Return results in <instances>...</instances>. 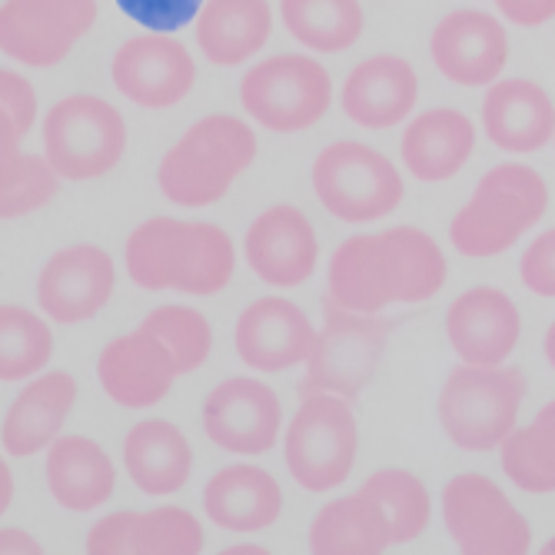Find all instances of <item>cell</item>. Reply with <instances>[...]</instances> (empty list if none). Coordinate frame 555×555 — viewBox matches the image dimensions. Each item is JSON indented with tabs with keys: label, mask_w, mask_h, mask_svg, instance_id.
<instances>
[{
	"label": "cell",
	"mask_w": 555,
	"mask_h": 555,
	"mask_svg": "<svg viewBox=\"0 0 555 555\" xmlns=\"http://www.w3.org/2000/svg\"><path fill=\"white\" fill-rule=\"evenodd\" d=\"M207 545L199 519L180 506L114 513L87 535L90 555H199Z\"/></svg>",
	"instance_id": "44dd1931"
},
{
	"label": "cell",
	"mask_w": 555,
	"mask_h": 555,
	"mask_svg": "<svg viewBox=\"0 0 555 555\" xmlns=\"http://www.w3.org/2000/svg\"><path fill=\"white\" fill-rule=\"evenodd\" d=\"M519 280L529 293L555 299V227L539 233L519 260Z\"/></svg>",
	"instance_id": "f35d334b"
},
{
	"label": "cell",
	"mask_w": 555,
	"mask_h": 555,
	"mask_svg": "<svg viewBox=\"0 0 555 555\" xmlns=\"http://www.w3.org/2000/svg\"><path fill=\"white\" fill-rule=\"evenodd\" d=\"M127 154V120L96 93L61 96L43 117V157L70 180L107 177Z\"/></svg>",
	"instance_id": "52a82bcc"
},
{
	"label": "cell",
	"mask_w": 555,
	"mask_h": 555,
	"mask_svg": "<svg viewBox=\"0 0 555 555\" xmlns=\"http://www.w3.org/2000/svg\"><path fill=\"white\" fill-rule=\"evenodd\" d=\"M492 4H495V8H499V4H506V0H492Z\"/></svg>",
	"instance_id": "bcb514c9"
},
{
	"label": "cell",
	"mask_w": 555,
	"mask_h": 555,
	"mask_svg": "<svg viewBox=\"0 0 555 555\" xmlns=\"http://www.w3.org/2000/svg\"><path fill=\"white\" fill-rule=\"evenodd\" d=\"M482 127L489 143L506 154H535L555 137V104L535 80L499 77L482 100Z\"/></svg>",
	"instance_id": "603a6c76"
},
{
	"label": "cell",
	"mask_w": 555,
	"mask_h": 555,
	"mask_svg": "<svg viewBox=\"0 0 555 555\" xmlns=\"http://www.w3.org/2000/svg\"><path fill=\"white\" fill-rule=\"evenodd\" d=\"M420 77L406 57L376 54L349 70L339 90L343 114L366 130H389L416 111Z\"/></svg>",
	"instance_id": "7402d4cb"
},
{
	"label": "cell",
	"mask_w": 555,
	"mask_h": 555,
	"mask_svg": "<svg viewBox=\"0 0 555 555\" xmlns=\"http://www.w3.org/2000/svg\"><path fill=\"white\" fill-rule=\"evenodd\" d=\"M180 370L167 343L137 326L100 349L96 379L107 399L124 410H154L170 396Z\"/></svg>",
	"instance_id": "e0dca14e"
},
{
	"label": "cell",
	"mask_w": 555,
	"mask_h": 555,
	"mask_svg": "<svg viewBox=\"0 0 555 555\" xmlns=\"http://www.w3.org/2000/svg\"><path fill=\"white\" fill-rule=\"evenodd\" d=\"M146 333H154L160 343H167V349L173 352L177 370L180 376L196 373L210 360V349H214V326L210 320L193 310V307H157L154 313H146L140 323Z\"/></svg>",
	"instance_id": "d590c367"
},
{
	"label": "cell",
	"mask_w": 555,
	"mask_h": 555,
	"mask_svg": "<svg viewBox=\"0 0 555 555\" xmlns=\"http://www.w3.org/2000/svg\"><path fill=\"white\" fill-rule=\"evenodd\" d=\"M111 80L130 104L143 111H167L196 87V64L186 43L173 34L146 30L120 43L111 61Z\"/></svg>",
	"instance_id": "4fadbf2b"
},
{
	"label": "cell",
	"mask_w": 555,
	"mask_h": 555,
	"mask_svg": "<svg viewBox=\"0 0 555 555\" xmlns=\"http://www.w3.org/2000/svg\"><path fill=\"white\" fill-rule=\"evenodd\" d=\"M539 552H542V555H555V535H552V539H548V542H545Z\"/></svg>",
	"instance_id": "f6af8a7d"
},
{
	"label": "cell",
	"mask_w": 555,
	"mask_h": 555,
	"mask_svg": "<svg viewBox=\"0 0 555 555\" xmlns=\"http://www.w3.org/2000/svg\"><path fill=\"white\" fill-rule=\"evenodd\" d=\"M548 210V183L526 164H499L473 190L449 223V240L469 260L513 249Z\"/></svg>",
	"instance_id": "277c9868"
},
{
	"label": "cell",
	"mask_w": 555,
	"mask_h": 555,
	"mask_svg": "<svg viewBox=\"0 0 555 555\" xmlns=\"http://www.w3.org/2000/svg\"><path fill=\"white\" fill-rule=\"evenodd\" d=\"M124 260L140 289L214 296L233 280L236 249L220 223L150 217L127 236Z\"/></svg>",
	"instance_id": "7a4b0ae2"
},
{
	"label": "cell",
	"mask_w": 555,
	"mask_h": 555,
	"mask_svg": "<svg viewBox=\"0 0 555 555\" xmlns=\"http://www.w3.org/2000/svg\"><path fill=\"white\" fill-rule=\"evenodd\" d=\"M47 489L67 513H90L111 502L117 469L107 449L90 436H57L47 449Z\"/></svg>",
	"instance_id": "4316f807"
},
{
	"label": "cell",
	"mask_w": 555,
	"mask_h": 555,
	"mask_svg": "<svg viewBox=\"0 0 555 555\" xmlns=\"http://www.w3.org/2000/svg\"><path fill=\"white\" fill-rule=\"evenodd\" d=\"M495 11L513 27H542L555 17V0H506Z\"/></svg>",
	"instance_id": "ab89813d"
},
{
	"label": "cell",
	"mask_w": 555,
	"mask_h": 555,
	"mask_svg": "<svg viewBox=\"0 0 555 555\" xmlns=\"http://www.w3.org/2000/svg\"><path fill=\"white\" fill-rule=\"evenodd\" d=\"M280 21L313 54H343L366 27L360 0H280Z\"/></svg>",
	"instance_id": "4dcf8cb0"
},
{
	"label": "cell",
	"mask_w": 555,
	"mask_h": 555,
	"mask_svg": "<svg viewBox=\"0 0 555 555\" xmlns=\"http://www.w3.org/2000/svg\"><path fill=\"white\" fill-rule=\"evenodd\" d=\"M392 545L396 535L383 502L363 489L326 502L310 526L313 555H383Z\"/></svg>",
	"instance_id": "f546056e"
},
{
	"label": "cell",
	"mask_w": 555,
	"mask_h": 555,
	"mask_svg": "<svg viewBox=\"0 0 555 555\" xmlns=\"http://www.w3.org/2000/svg\"><path fill=\"white\" fill-rule=\"evenodd\" d=\"M204 433L233 456H263L280 439L283 402L263 383L249 376L223 379L204 399Z\"/></svg>",
	"instance_id": "9a60e30c"
},
{
	"label": "cell",
	"mask_w": 555,
	"mask_h": 555,
	"mask_svg": "<svg viewBox=\"0 0 555 555\" xmlns=\"http://www.w3.org/2000/svg\"><path fill=\"white\" fill-rule=\"evenodd\" d=\"M313 190L326 214L343 223L383 220L406 196V183L396 164L360 140H336L320 150L313 160Z\"/></svg>",
	"instance_id": "9c48e42d"
},
{
	"label": "cell",
	"mask_w": 555,
	"mask_h": 555,
	"mask_svg": "<svg viewBox=\"0 0 555 555\" xmlns=\"http://www.w3.org/2000/svg\"><path fill=\"white\" fill-rule=\"evenodd\" d=\"M77 406V379L67 370H54L37 376L30 386L17 392L0 426V442L14 460L37 456L64 436V423Z\"/></svg>",
	"instance_id": "cb8c5ba5"
},
{
	"label": "cell",
	"mask_w": 555,
	"mask_h": 555,
	"mask_svg": "<svg viewBox=\"0 0 555 555\" xmlns=\"http://www.w3.org/2000/svg\"><path fill=\"white\" fill-rule=\"evenodd\" d=\"M240 104L249 120L273 133H299L330 114L333 77L317 57L276 54L243 74Z\"/></svg>",
	"instance_id": "ba28073f"
},
{
	"label": "cell",
	"mask_w": 555,
	"mask_h": 555,
	"mask_svg": "<svg viewBox=\"0 0 555 555\" xmlns=\"http://www.w3.org/2000/svg\"><path fill=\"white\" fill-rule=\"evenodd\" d=\"M446 336L463 363L502 366L519 346L522 317L506 289L473 286L449 302Z\"/></svg>",
	"instance_id": "ac0fdd59"
},
{
	"label": "cell",
	"mask_w": 555,
	"mask_h": 555,
	"mask_svg": "<svg viewBox=\"0 0 555 555\" xmlns=\"http://www.w3.org/2000/svg\"><path fill=\"white\" fill-rule=\"evenodd\" d=\"M96 17V0H4L0 50L8 61L30 70L57 67L93 30Z\"/></svg>",
	"instance_id": "7c38bea8"
},
{
	"label": "cell",
	"mask_w": 555,
	"mask_h": 555,
	"mask_svg": "<svg viewBox=\"0 0 555 555\" xmlns=\"http://www.w3.org/2000/svg\"><path fill=\"white\" fill-rule=\"evenodd\" d=\"M429 57L449 83L489 87L509 64L506 24H502V17L479 8L452 11L433 27Z\"/></svg>",
	"instance_id": "2e32d148"
},
{
	"label": "cell",
	"mask_w": 555,
	"mask_h": 555,
	"mask_svg": "<svg viewBox=\"0 0 555 555\" xmlns=\"http://www.w3.org/2000/svg\"><path fill=\"white\" fill-rule=\"evenodd\" d=\"M552 146H555V137H552Z\"/></svg>",
	"instance_id": "7dc6e473"
},
{
	"label": "cell",
	"mask_w": 555,
	"mask_h": 555,
	"mask_svg": "<svg viewBox=\"0 0 555 555\" xmlns=\"http://www.w3.org/2000/svg\"><path fill=\"white\" fill-rule=\"evenodd\" d=\"M54 357V333L47 320L21 302L0 307V379L21 383L37 376Z\"/></svg>",
	"instance_id": "836d02e7"
},
{
	"label": "cell",
	"mask_w": 555,
	"mask_h": 555,
	"mask_svg": "<svg viewBox=\"0 0 555 555\" xmlns=\"http://www.w3.org/2000/svg\"><path fill=\"white\" fill-rule=\"evenodd\" d=\"M11 506H14V469L4 460L0 463V513H8Z\"/></svg>",
	"instance_id": "b9f144b4"
},
{
	"label": "cell",
	"mask_w": 555,
	"mask_h": 555,
	"mask_svg": "<svg viewBox=\"0 0 555 555\" xmlns=\"http://www.w3.org/2000/svg\"><path fill=\"white\" fill-rule=\"evenodd\" d=\"M124 469L143 495H173L193 473V446L167 420H140L124 439Z\"/></svg>",
	"instance_id": "f1b7e54d"
},
{
	"label": "cell",
	"mask_w": 555,
	"mask_h": 555,
	"mask_svg": "<svg viewBox=\"0 0 555 555\" xmlns=\"http://www.w3.org/2000/svg\"><path fill=\"white\" fill-rule=\"evenodd\" d=\"M246 263L263 283L296 289L317 273L320 240L310 217L293 204L267 207L243 236Z\"/></svg>",
	"instance_id": "d6986e66"
},
{
	"label": "cell",
	"mask_w": 555,
	"mask_h": 555,
	"mask_svg": "<svg viewBox=\"0 0 555 555\" xmlns=\"http://www.w3.org/2000/svg\"><path fill=\"white\" fill-rule=\"evenodd\" d=\"M61 173L47 157L21 150V140L0 133V217L21 220L43 210L61 193Z\"/></svg>",
	"instance_id": "d6a6232c"
},
{
	"label": "cell",
	"mask_w": 555,
	"mask_h": 555,
	"mask_svg": "<svg viewBox=\"0 0 555 555\" xmlns=\"http://www.w3.org/2000/svg\"><path fill=\"white\" fill-rule=\"evenodd\" d=\"M439 243L420 227L360 233L330 260V302L357 313H383L392 302H426L446 286Z\"/></svg>",
	"instance_id": "6da1fadb"
},
{
	"label": "cell",
	"mask_w": 555,
	"mask_h": 555,
	"mask_svg": "<svg viewBox=\"0 0 555 555\" xmlns=\"http://www.w3.org/2000/svg\"><path fill=\"white\" fill-rule=\"evenodd\" d=\"M317 330L286 296H263L240 313L233 346L240 360L257 373H286L310 360Z\"/></svg>",
	"instance_id": "ffe728a7"
},
{
	"label": "cell",
	"mask_w": 555,
	"mask_h": 555,
	"mask_svg": "<svg viewBox=\"0 0 555 555\" xmlns=\"http://www.w3.org/2000/svg\"><path fill=\"white\" fill-rule=\"evenodd\" d=\"M360 456V426L349 399L336 392H307L286 426L283 460L296 486L307 492L339 489Z\"/></svg>",
	"instance_id": "8992f818"
},
{
	"label": "cell",
	"mask_w": 555,
	"mask_h": 555,
	"mask_svg": "<svg viewBox=\"0 0 555 555\" xmlns=\"http://www.w3.org/2000/svg\"><path fill=\"white\" fill-rule=\"evenodd\" d=\"M37 124V90L21 70H0V133L24 140Z\"/></svg>",
	"instance_id": "74e56055"
},
{
	"label": "cell",
	"mask_w": 555,
	"mask_h": 555,
	"mask_svg": "<svg viewBox=\"0 0 555 555\" xmlns=\"http://www.w3.org/2000/svg\"><path fill=\"white\" fill-rule=\"evenodd\" d=\"M204 509L227 532H263L283 513V489L263 466L233 463L204 486Z\"/></svg>",
	"instance_id": "d4e9b609"
},
{
	"label": "cell",
	"mask_w": 555,
	"mask_h": 555,
	"mask_svg": "<svg viewBox=\"0 0 555 555\" xmlns=\"http://www.w3.org/2000/svg\"><path fill=\"white\" fill-rule=\"evenodd\" d=\"M223 555H267V548L263 545H254V542H240V545L223 548Z\"/></svg>",
	"instance_id": "7bdbcfd3"
},
{
	"label": "cell",
	"mask_w": 555,
	"mask_h": 555,
	"mask_svg": "<svg viewBox=\"0 0 555 555\" xmlns=\"http://www.w3.org/2000/svg\"><path fill=\"white\" fill-rule=\"evenodd\" d=\"M363 492L376 495L392 522L396 545L420 539L433 516V499L426 482L410 469H379L363 482Z\"/></svg>",
	"instance_id": "e575fe53"
},
{
	"label": "cell",
	"mask_w": 555,
	"mask_h": 555,
	"mask_svg": "<svg viewBox=\"0 0 555 555\" xmlns=\"http://www.w3.org/2000/svg\"><path fill=\"white\" fill-rule=\"evenodd\" d=\"M117 293L114 257L96 243L57 249L37 276V307L47 320L77 326L93 320Z\"/></svg>",
	"instance_id": "5bb4252c"
},
{
	"label": "cell",
	"mask_w": 555,
	"mask_h": 555,
	"mask_svg": "<svg viewBox=\"0 0 555 555\" xmlns=\"http://www.w3.org/2000/svg\"><path fill=\"white\" fill-rule=\"evenodd\" d=\"M529 383L519 366H456L442 389L436 413L452 446L466 452H489L506 442L519 423Z\"/></svg>",
	"instance_id": "5b68a950"
},
{
	"label": "cell",
	"mask_w": 555,
	"mask_h": 555,
	"mask_svg": "<svg viewBox=\"0 0 555 555\" xmlns=\"http://www.w3.org/2000/svg\"><path fill=\"white\" fill-rule=\"evenodd\" d=\"M542 349H545V360H548V366L555 370V320H552V326L545 330V343H542Z\"/></svg>",
	"instance_id": "ee69618b"
},
{
	"label": "cell",
	"mask_w": 555,
	"mask_h": 555,
	"mask_svg": "<svg viewBox=\"0 0 555 555\" xmlns=\"http://www.w3.org/2000/svg\"><path fill=\"white\" fill-rule=\"evenodd\" d=\"M204 4L207 0H117V8L124 11L127 21L157 34H177L196 24Z\"/></svg>",
	"instance_id": "8d00e7d4"
},
{
	"label": "cell",
	"mask_w": 555,
	"mask_h": 555,
	"mask_svg": "<svg viewBox=\"0 0 555 555\" xmlns=\"http://www.w3.org/2000/svg\"><path fill=\"white\" fill-rule=\"evenodd\" d=\"M442 522L463 555H526L532 548V529L482 473H460L442 486Z\"/></svg>",
	"instance_id": "8fae6325"
},
{
	"label": "cell",
	"mask_w": 555,
	"mask_h": 555,
	"mask_svg": "<svg viewBox=\"0 0 555 555\" xmlns=\"http://www.w3.org/2000/svg\"><path fill=\"white\" fill-rule=\"evenodd\" d=\"M389 333H392V320L379 313L343 310L326 299L323 330L317 333L313 352L307 360L302 396L336 392L346 399H357L383 363Z\"/></svg>",
	"instance_id": "30bf717a"
},
{
	"label": "cell",
	"mask_w": 555,
	"mask_h": 555,
	"mask_svg": "<svg viewBox=\"0 0 555 555\" xmlns=\"http://www.w3.org/2000/svg\"><path fill=\"white\" fill-rule=\"evenodd\" d=\"M196 47L217 67H240L257 57L273 34L270 0H207L196 24Z\"/></svg>",
	"instance_id": "83f0119b"
},
{
	"label": "cell",
	"mask_w": 555,
	"mask_h": 555,
	"mask_svg": "<svg viewBox=\"0 0 555 555\" xmlns=\"http://www.w3.org/2000/svg\"><path fill=\"white\" fill-rule=\"evenodd\" d=\"M502 473L522 492L548 495L555 492V399L535 413L522 429H513L499 446Z\"/></svg>",
	"instance_id": "1f68e13d"
},
{
	"label": "cell",
	"mask_w": 555,
	"mask_h": 555,
	"mask_svg": "<svg viewBox=\"0 0 555 555\" xmlns=\"http://www.w3.org/2000/svg\"><path fill=\"white\" fill-rule=\"evenodd\" d=\"M0 552H4V555H40L43 545L27 529L8 526L4 532H0Z\"/></svg>",
	"instance_id": "60d3db41"
},
{
	"label": "cell",
	"mask_w": 555,
	"mask_h": 555,
	"mask_svg": "<svg viewBox=\"0 0 555 555\" xmlns=\"http://www.w3.org/2000/svg\"><path fill=\"white\" fill-rule=\"evenodd\" d=\"M257 150V133L246 120L233 114H207L164 154L157 186L177 207H214L254 167Z\"/></svg>",
	"instance_id": "3957f363"
},
{
	"label": "cell",
	"mask_w": 555,
	"mask_h": 555,
	"mask_svg": "<svg viewBox=\"0 0 555 555\" xmlns=\"http://www.w3.org/2000/svg\"><path fill=\"white\" fill-rule=\"evenodd\" d=\"M406 170L423 183H446L456 177L476 150V124L452 107H436L406 124L399 140Z\"/></svg>",
	"instance_id": "484cf974"
}]
</instances>
